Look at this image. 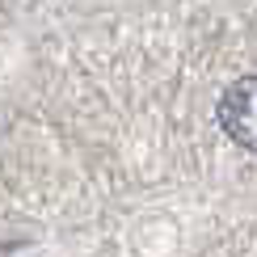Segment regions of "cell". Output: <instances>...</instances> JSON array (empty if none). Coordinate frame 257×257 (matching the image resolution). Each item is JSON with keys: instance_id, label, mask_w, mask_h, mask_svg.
I'll list each match as a JSON object with an SVG mask.
<instances>
[{"instance_id": "cell-1", "label": "cell", "mask_w": 257, "mask_h": 257, "mask_svg": "<svg viewBox=\"0 0 257 257\" xmlns=\"http://www.w3.org/2000/svg\"><path fill=\"white\" fill-rule=\"evenodd\" d=\"M219 126L232 135V144L257 152V76H240L219 97Z\"/></svg>"}]
</instances>
